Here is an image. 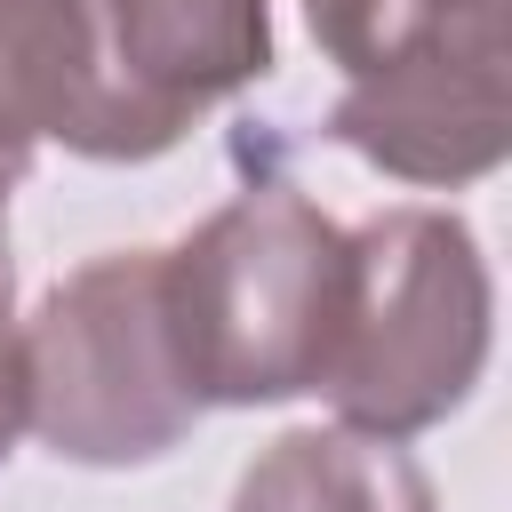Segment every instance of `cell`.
I'll use <instances>...</instances> for the list:
<instances>
[{
	"label": "cell",
	"mask_w": 512,
	"mask_h": 512,
	"mask_svg": "<svg viewBox=\"0 0 512 512\" xmlns=\"http://www.w3.org/2000/svg\"><path fill=\"white\" fill-rule=\"evenodd\" d=\"M8 296H16V272H8V176H0V456L24 432V336L8 320Z\"/></svg>",
	"instance_id": "obj_9"
},
{
	"label": "cell",
	"mask_w": 512,
	"mask_h": 512,
	"mask_svg": "<svg viewBox=\"0 0 512 512\" xmlns=\"http://www.w3.org/2000/svg\"><path fill=\"white\" fill-rule=\"evenodd\" d=\"M512 56H432L384 80H352L328 136L400 184H472L512 144Z\"/></svg>",
	"instance_id": "obj_5"
},
{
	"label": "cell",
	"mask_w": 512,
	"mask_h": 512,
	"mask_svg": "<svg viewBox=\"0 0 512 512\" xmlns=\"http://www.w3.org/2000/svg\"><path fill=\"white\" fill-rule=\"evenodd\" d=\"M80 8V104L64 144L88 160L168 152L216 96L272 64L264 0H72Z\"/></svg>",
	"instance_id": "obj_4"
},
{
	"label": "cell",
	"mask_w": 512,
	"mask_h": 512,
	"mask_svg": "<svg viewBox=\"0 0 512 512\" xmlns=\"http://www.w3.org/2000/svg\"><path fill=\"white\" fill-rule=\"evenodd\" d=\"M344 256V320L320 392L352 432L408 440L480 384L488 264L440 208H392L344 232Z\"/></svg>",
	"instance_id": "obj_2"
},
{
	"label": "cell",
	"mask_w": 512,
	"mask_h": 512,
	"mask_svg": "<svg viewBox=\"0 0 512 512\" xmlns=\"http://www.w3.org/2000/svg\"><path fill=\"white\" fill-rule=\"evenodd\" d=\"M344 232L288 184L224 200L160 256L168 336L200 408H256L320 392L344 320Z\"/></svg>",
	"instance_id": "obj_1"
},
{
	"label": "cell",
	"mask_w": 512,
	"mask_h": 512,
	"mask_svg": "<svg viewBox=\"0 0 512 512\" xmlns=\"http://www.w3.org/2000/svg\"><path fill=\"white\" fill-rule=\"evenodd\" d=\"M232 512H432V480L376 432H280L232 488Z\"/></svg>",
	"instance_id": "obj_6"
},
{
	"label": "cell",
	"mask_w": 512,
	"mask_h": 512,
	"mask_svg": "<svg viewBox=\"0 0 512 512\" xmlns=\"http://www.w3.org/2000/svg\"><path fill=\"white\" fill-rule=\"evenodd\" d=\"M80 104V8L72 0H0V176L32 168V144L56 136Z\"/></svg>",
	"instance_id": "obj_8"
},
{
	"label": "cell",
	"mask_w": 512,
	"mask_h": 512,
	"mask_svg": "<svg viewBox=\"0 0 512 512\" xmlns=\"http://www.w3.org/2000/svg\"><path fill=\"white\" fill-rule=\"evenodd\" d=\"M160 248L80 264L24 328V424L72 464H152L192 432Z\"/></svg>",
	"instance_id": "obj_3"
},
{
	"label": "cell",
	"mask_w": 512,
	"mask_h": 512,
	"mask_svg": "<svg viewBox=\"0 0 512 512\" xmlns=\"http://www.w3.org/2000/svg\"><path fill=\"white\" fill-rule=\"evenodd\" d=\"M304 24L344 80H384L432 56H504V0H304Z\"/></svg>",
	"instance_id": "obj_7"
}]
</instances>
